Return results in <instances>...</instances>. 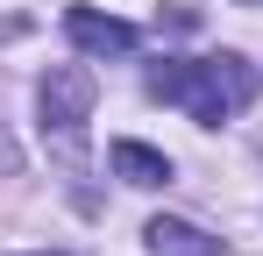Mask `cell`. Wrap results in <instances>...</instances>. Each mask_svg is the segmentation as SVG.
<instances>
[{
  "label": "cell",
  "mask_w": 263,
  "mask_h": 256,
  "mask_svg": "<svg viewBox=\"0 0 263 256\" xmlns=\"http://www.w3.org/2000/svg\"><path fill=\"white\" fill-rule=\"evenodd\" d=\"M149 93H157V100H171V107H185L192 121L220 128L228 114H242V107H249L256 71H249L242 57H164V64L149 71Z\"/></svg>",
  "instance_id": "6da1fadb"
},
{
  "label": "cell",
  "mask_w": 263,
  "mask_h": 256,
  "mask_svg": "<svg viewBox=\"0 0 263 256\" xmlns=\"http://www.w3.org/2000/svg\"><path fill=\"white\" fill-rule=\"evenodd\" d=\"M92 100H100V79H92L86 64H57V71H43V85H36L43 135L64 150V164H79V150H86V114H92Z\"/></svg>",
  "instance_id": "7a4b0ae2"
},
{
  "label": "cell",
  "mask_w": 263,
  "mask_h": 256,
  "mask_svg": "<svg viewBox=\"0 0 263 256\" xmlns=\"http://www.w3.org/2000/svg\"><path fill=\"white\" fill-rule=\"evenodd\" d=\"M64 36L79 43L86 57H128V50H135V22L92 14V7H64Z\"/></svg>",
  "instance_id": "3957f363"
},
{
  "label": "cell",
  "mask_w": 263,
  "mask_h": 256,
  "mask_svg": "<svg viewBox=\"0 0 263 256\" xmlns=\"http://www.w3.org/2000/svg\"><path fill=\"white\" fill-rule=\"evenodd\" d=\"M142 235H149V249H157V256H228V249H220V235H199L192 221H171V213H157Z\"/></svg>",
  "instance_id": "277c9868"
},
{
  "label": "cell",
  "mask_w": 263,
  "mask_h": 256,
  "mask_svg": "<svg viewBox=\"0 0 263 256\" xmlns=\"http://www.w3.org/2000/svg\"><path fill=\"white\" fill-rule=\"evenodd\" d=\"M107 164H114V178H128V185H171V157L149 150V142H128V135L107 150Z\"/></svg>",
  "instance_id": "5b68a950"
},
{
  "label": "cell",
  "mask_w": 263,
  "mask_h": 256,
  "mask_svg": "<svg viewBox=\"0 0 263 256\" xmlns=\"http://www.w3.org/2000/svg\"><path fill=\"white\" fill-rule=\"evenodd\" d=\"M242 7H256V0H242Z\"/></svg>",
  "instance_id": "8992f818"
},
{
  "label": "cell",
  "mask_w": 263,
  "mask_h": 256,
  "mask_svg": "<svg viewBox=\"0 0 263 256\" xmlns=\"http://www.w3.org/2000/svg\"><path fill=\"white\" fill-rule=\"evenodd\" d=\"M43 256H50V249H43Z\"/></svg>",
  "instance_id": "52a82bcc"
}]
</instances>
